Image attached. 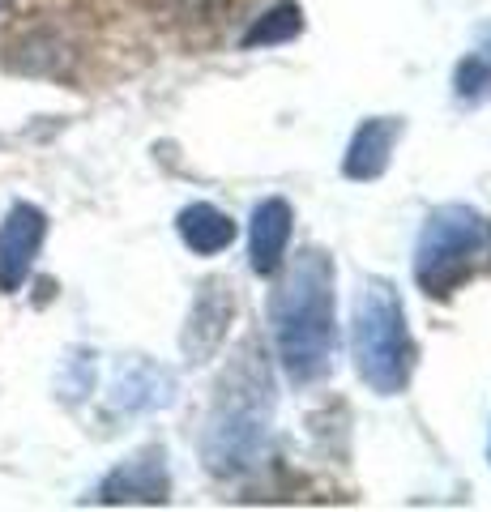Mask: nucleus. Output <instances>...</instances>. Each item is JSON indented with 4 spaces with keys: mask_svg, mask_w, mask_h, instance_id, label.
Segmentation results:
<instances>
[{
    "mask_svg": "<svg viewBox=\"0 0 491 512\" xmlns=\"http://www.w3.org/2000/svg\"><path fill=\"white\" fill-rule=\"evenodd\" d=\"M112 402L120 410H154L171 402V372L154 363H133L129 372H120L116 380V397Z\"/></svg>",
    "mask_w": 491,
    "mask_h": 512,
    "instance_id": "obj_11",
    "label": "nucleus"
},
{
    "mask_svg": "<svg viewBox=\"0 0 491 512\" xmlns=\"http://www.w3.org/2000/svg\"><path fill=\"white\" fill-rule=\"evenodd\" d=\"M269 419H274V376H269L265 350L257 346V338H248L235 350L227 376L218 380L210 419H205V470L218 478L252 470V461L261 457V444L269 436Z\"/></svg>",
    "mask_w": 491,
    "mask_h": 512,
    "instance_id": "obj_2",
    "label": "nucleus"
},
{
    "mask_svg": "<svg viewBox=\"0 0 491 512\" xmlns=\"http://www.w3.org/2000/svg\"><path fill=\"white\" fill-rule=\"evenodd\" d=\"M351 350L355 372L380 397L406 393L415 376V338L406 325V308L398 286L385 278H368L351 308Z\"/></svg>",
    "mask_w": 491,
    "mask_h": 512,
    "instance_id": "obj_4",
    "label": "nucleus"
},
{
    "mask_svg": "<svg viewBox=\"0 0 491 512\" xmlns=\"http://www.w3.org/2000/svg\"><path fill=\"white\" fill-rule=\"evenodd\" d=\"M491 269V218L449 201L423 218L415 239V282L427 299H453Z\"/></svg>",
    "mask_w": 491,
    "mask_h": 512,
    "instance_id": "obj_3",
    "label": "nucleus"
},
{
    "mask_svg": "<svg viewBox=\"0 0 491 512\" xmlns=\"http://www.w3.org/2000/svg\"><path fill=\"white\" fill-rule=\"evenodd\" d=\"M167 491H171V478H167L163 448H150V453L129 457L124 466H116L103 478L99 500L103 504H163Z\"/></svg>",
    "mask_w": 491,
    "mask_h": 512,
    "instance_id": "obj_7",
    "label": "nucleus"
},
{
    "mask_svg": "<svg viewBox=\"0 0 491 512\" xmlns=\"http://www.w3.org/2000/svg\"><path fill=\"white\" fill-rule=\"evenodd\" d=\"M235 312V286L227 278H210L201 286V295L188 312V329H184V355L193 363H205L218 355V346L227 338V320Z\"/></svg>",
    "mask_w": 491,
    "mask_h": 512,
    "instance_id": "obj_6",
    "label": "nucleus"
},
{
    "mask_svg": "<svg viewBox=\"0 0 491 512\" xmlns=\"http://www.w3.org/2000/svg\"><path fill=\"white\" fill-rule=\"evenodd\" d=\"M176 231H180V239H184V248L197 252V256H218V252H227V248L235 244V235H240L235 218L223 214V210H218V205H210V201L184 205L180 218H176Z\"/></svg>",
    "mask_w": 491,
    "mask_h": 512,
    "instance_id": "obj_10",
    "label": "nucleus"
},
{
    "mask_svg": "<svg viewBox=\"0 0 491 512\" xmlns=\"http://www.w3.org/2000/svg\"><path fill=\"white\" fill-rule=\"evenodd\" d=\"M291 205L282 197H269L252 210L248 227V265L257 278H274L287 265V244H291Z\"/></svg>",
    "mask_w": 491,
    "mask_h": 512,
    "instance_id": "obj_8",
    "label": "nucleus"
},
{
    "mask_svg": "<svg viewBox=\"0 0 491 512\" xmlns=\"http://www.w3.org/2000/svg\"><path fill=\"white\" fill-rule=\"evenodd\" d=\"M47 218L35 205H13L9 218L0 222V291H22V282L35 269V256L43 248Z\"/></svg>",
    "mask_w": 491,
    "mask_h": 512,
    "instance_id": "obj_5",
    "label": "nucleus"
},
{
    "mask_svg": "<svg viewBox=\"0 0 491 512\" xmlns=\"http://www.w3.org/2000/svg\"><path fill=\"white\" fill-rule=\"evenodd\" d=\"M278 363L287 380H321L338 355V320H334V261L321 248L295 252L287 278L269 299Z\"/></svg>",
    "mask_w": 491,
    "mask_h": 512,
    "instance_id": "obj_1",
    "label": "nucleus"
},
{
    "mask_svg": "<svg viewBox=\"0 0 491 512\" xmlns=\"http://www.w3.org/2000/svg\"><path fill=\"white\" fill-rule=\"evenodd\" d=\"M398 137H402V120H393V116L363 120L355 128L351 146H346V158H342L346 180H359V184L380 180L385 167H389V154H393V141Z\"/></svg>",
    "mask_w": 491,
    "mask_h": 512,
    "instance_id": "obj_9",
    "label": "nucleus"
},
{
    "mask_svg": "<svg viewBox=\"0 0 491 512\" xmlns=\"http://www.w3.org/2000/svg\"><path fill=\"white\" fill-rule=\"evenodd\" d=\"M0 9H5V0H0Z\"/></svg>",
    "mask_w": 491,
    "mask_h": 512,
    "instance_id": "obj_14",
    "label": "nucleus"
},
{
    "mask_svg": "<svg viewBox=\"0 0 491 512\" xmlns=\"http://www.w3.org/2000/svg\"><path fill=\"white\" fill-rule=\"evenodd\" d=\"M453 94H457V103H466V107H479L491 99V26H483L474 47L457 60Z\"/></svg>",
    "mask_w": 491,
    "mask_h": 512,
    "instance_id": "obj_12",
    "label": "nucleus"
},
{
    "mask_svg": "<svg viewBox=\"0 0 491 512\" xmlns=\"http://www.w3.org/2000/svg\"><path fill=\"white\" fill-rule=\"evenodd\" d=\"M299 30H304V13H299L295 0H282V5H274L265 13V18H257L248 30H244V47H278V43H291Z\"/></svg>",
    "mask_w": 491,
    "mask_h": 512,
    "instance_id": "obj_13",
    "label": "nucleus"
}]
</instances>
